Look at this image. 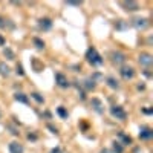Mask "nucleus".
Here are the masks:
<instances>
[{"label": "nucleus", "instance_id": "nucleus-1", "mask_svg": "<svg viewBox=\"0 0 153 153\" xmlns=\"http://www.w3.org/2000/svg\"><path fill=\"white\" fill-rule=\"evenodd\" d=\"M86 58L87 61L91 63L92 66H100V65H103V57H101L98 54V51L95 48H91V49H87V52H86Z\"/></svg>", "mask_w": 153, "mask_h": 153}, {"label": "nucleus", "instance_id": "nucleus-2", "mask_svg": "<svg viewBox=\"0 0 153 153\" xmlns=\"http://www.w3.org/2000/svg\"><path fill=\"white\" fill-rule=\"evenodd\" d=\"M110 113H112L113 118L121 120V121H124V120L127 118V113H126V110H124L121 106H113V107L110 109Z\"/></svg>", "mask_w": 153, "mask_h": 153}, {"label": "nucleus", "instance_id": "nucleus-3", "mask_svg": "<svg viewBox=\"0 0 153 153\" xmlns=\"http://www.w3.org/2000/svg\"><path fill=\"white\" fill-rule=\"evenodd\" d=\"M120 75L123 76L124 80H132L133 76H135V69L130 68V66H123L120 69Z\"/></svg>", "mask_w": 153, "mask_h": 153}, {"label": "nucleus", "instance_id": "nucleus-4", "mask_svg": "<svg viewBox=\"0 0 153 153\" xmlns=\"http://www.w3.org/2000/svg\"><path fill=\"white\" fill-rule=\"evenodd\" d=\"M139 65H141V66H144V68H150L152 66V63H153V57L150 55V54H147V52H143L141 55H139Z\"/></svg>", "mask_w": 153, "mask_h": 153}, {"label": "nucleus", "instance_id": "nucleus-5", "mask_svg": "<svg viewBox=\"0 0 153 153\" xmlns=\"http://www.w3.org/2000/svg\"><path fill=\"white\" fill-rule=\"evenodd\" d=\"M132 25H133L136 29H146V28L149 26V19H146V17L133 19V20H132Z\"/></svg>", "mask_w": 153, "mask_h": 153}, {"label": "nucleus", "instance_id": "nucleus-6", "mask_svg": "<svg viewBox=\"0 0 153 153\" xmlns=\"http://www.w3.org/2000/svg\"><path fill=\"white\" fill-rule=\"evenodd\" d=\"M110 58H112V63L113 65H123L126 61V55L123 52H117V51H113L110 54Z\"/></svg>", "mask_w": 153, "mask_h": 153}, {"label": "nucleus", "instance_id": "nucleus-7", "mask_svg": "<svg viewBox=\"0 0 153 153\" xmlns=\"http://www.w3.org/2000/svg\"><path fill=\"white\" fill-rule=\"evenodd\" d=\"M55 83L60 86V87H63V89H68L69 86H71V83L68 81V78L63 74H55Z\"/></svg>", "mask_w": 153, "mask_h": 153}, {"label": "nucleus", "instance_id": "nucleus-8", "mask_svg": "<svg viewBox=\"0 0 153 153\" xmlns=\"http://www.w3.org/2000/svg\"><path fill=\"white\" fill-rule=\"evenodd\" d=\"M38 28H40L42 31H49L51 28H52V20L48 19V17H43L38 20Z\"/></svg>", "mask_w": 153, "mask_h": 153}, {"label": "nucleus", "instance_id": "nucleus-9", "mask_svg": "<svg viewBox=\"0 0 153 153\" xmlns=\"http://www.w3.org/2000/svg\"><path fill=\"white\" fill-rule=\"evenodd\" d=\"M91 106H92V109L97 112V113H104V106H103V103H101V100H98V98H92V101H91Z\"/></svg>", "mask_w": 153, "mask_h": 153}, {"label": "nucleus", "instance_id": "nucleus-10", "mask_svg": "<svg viewBox=\"0 0 153 153\" xmlns=\"http://www.w3.org/2000/svg\"><path fill=\"white\" fill-rule=\"evenodd\" d=\"M0 29H14V23H12L9 19L0 16Z\"/></svg>", "mask_w": 153, "mask_h": 153}, {"label": "nucleus", "instance_id": "nucleus-11", "mask_svg": "<svg viewBox=\"0 0 153 153\" xmlns=\"http://www.w3.org/2000/svg\"><path fill=\"white\" fill-rule=\"evenodd\" d=\"M9 152H11V153H25V149H23V146L19 144L17 141H12V143L9 144Z\"/></svg>", "mask_w": 153, "mask_h": 153}, {"label": "nucleus", "instance_id": "nucleus-12", "mask_svg": "<svg viewBox=\"0 0 153 153\" xmlns=\"http://www.w3.org/2000/svg\"><path fill=\"white\" fill-rule=\"evenodd\" d=\"M121 6L126 9V11H138L139 9V5L136 2H121Z\"/></svg>", "mask_w": 153, "mask_h": 153}, {"label": "nucleus", "instance_id": "nucleus-13", "mask_svg": "<svg viewBox=\"0 0 153 153\" xmlns=\"http://www.w3.org/2000/svg\"><path fill=\"white\" fill-rule=\"evenodd\" d=\"M153 136V132L150 127H141V130H139V138L141 139H150Z\"/></svg>", "mask_w": 153, "mask_h": 153}, {"label": "nucleus", "instance_id": "nucleus-14", "mask_svg": "<svg viewBox=\"0 0 153 153\" xmlns=\"http://www.w3.org/2000/svg\"><path fill=\"white\" fill-rule=\"evenodd\" d=\"M83 86H84L86 91H94V89L97 87V83H95L94 78H87V80L83 83Z\"/></svg>", "mask_w": 153, "mask_h": 153}, {"label": "nucleus", "instance_id": "nucleus-15", "mask_svg": "<svg viewBox=\"0 0 153 153\" xmlns=\"http://www.w3.org/2000/svg\"><path fill=\"white\" fill-rule=\"evenodd\" d=\"M9 74H11L9 66L6 65V63L0 61V75H2V76H9Z\"/></svg>", "mask_w": 153, "mask_h": 153}, {"label": "nucleus", "instance_id": "nucleus-16", "mask_svg": "<svg viewBox=\"0 0 153 153\" xmlns=\"http://www.w3.org/2000/svg\"><path fill=\"white\" fill-rule=\"evenodd\" d=\"M106 83H107V86H109L110 89H118V87H120L118 81L115 80L113 76H107V78H106Z\"/></svg>", "mask_w": 153, "mask_h": 153}, {"label": "nucleus", "instance_id": "nucleus-17", "mask_svg": "<svg viewBox=\"0 0 153 153\" xmlns=\"http://www.w3.org/2000/svg\"><path fill=\"white\" fill-rule=\"evenodd\" d=\"M16 100L17 101H20V103H23V104H28L29 103V98L25 95V94H22V92H19V94H16Z\"/></svg>", "mask_w": 153, "mask_h": 153}, {"label": "nucleus", "instance_id": "nucleus-18", "mask_svg": "<svg viewBox=\"0 0 153 153\" xmlns=\"http://www.w3.org/2000/svg\"><path fill=\"white\" fill-rule=\"evenodd\" d=\"M3 55L8 58V60H16V55H14V52L9 49V48H5L3 49Z\"/></svg>", "mask_w": 153, "mask_h": 153}, {"label": "nucleus", "instance_id": "nucleus-19", "mask_svg": "<svg viewBox=\"0 0 153 153\" xmlns=\"http://www.w3.org/2000/svg\"><path fill=\"white\" fill-rule=\"evenodd\" d=\"M118 136L124 141V144H130V143H132V138H130V136H127V135H124L123 132H120V133H118Z\"/></svg>", "mask_w": 153, "mask_h": 153}, {"label": "nucleus", "instance_id": "nucleus-20", "mask_svg": "<svg viewBox=\"0 0 153 153\" xmlns=\"http://www.w3.org/2000/svg\"><path fill=\"white\" fill-rule=\"evenodd\" d=\"M34 45L37 46V49H43L45 48V42H42L40 38H37V37L34 38Z\"/></svg>", "mask_w": 153, "mask_h": 153}, {"label": "nucleus", "instance_id": "nucleus-21", "mask_svg": "<svg viewBox=\"0 0 153 153\" xmlns=\"http://www.w3.org/2000/svg\"><path fill=\"white\" fill-rule=\"evenodd\" d=\"M57 112H58V115H60L61 118H68V112L65 110V107H58Z\"/></svg>", "mask_w": 153, "mask_h": 153}, {"label": "nucleus", "instance_id": "nucleus-22", "mask_svg": "<svg viewBox=\"0 0 153 153\" xmlns=\"http://www.w3.org/2000/svg\"><path fill=\"white\" fill-rule=\"evenodd\" d=\"M113 150L117 152V153H123V146H121L120 143L115 141V143H113Z\"/></svg>", "mask_w": 153, "mask_h": 153}, {"label": "nucleus", "instance_id": "nucleus-23", "mask_svg": "<svg viewBox=\"0 0 153 153\" xmlns=\"http://www.w3.org/2000/svg\"><path fill=\"white\" fill-rule=\"evenodd\" d=\"M35 101H37V103H43V97H40V94H37V92H34L32 95H31Z\"/></svg>", "mask_w": 153, "mask_h": 153}, {"label": "nucleus", "instance_id": "nucleus-24", "mask_svg": "<svg viewBox=\"0 0 153 153\" xmlns=\"http://www.w3.org/2000/svg\"><path fill=\"white\" fill-rule=\"evenodd\" d=\"M16 69H17V74H19L20 76H22V75H25V72H23V68H22V65H17V68H16Z\"/></svg>", "mask_w": 153, "mask_h": 153}, {"label": "nucleus", "instance_id": "nucleus-25", "mask_svg": "<svg viewBox=\"0 0 153 153\" xmlns=\"http://www.w3.org/2000/svg\"><path fill=\"white\" fill-rule=\"evenodd\" d=\"M68 5H72V6H80L81 2H68Z\"/></svg>", "mask_w": 153, "mask_h": 153}, {"label": "nucleus", "instance_id": "nucleus-26", "mask_svg": "<svg viewBox=\"0 0 153 153\" xmlns=\"http://www.w3.org/2000/svg\"><path fill=\"white\" fill-rule=\"evenodd\" d=\"M51 153H63V152H61V149L55 147V149H52V150H51Z\"/></svg>", "mask_w": 153, "mask_h": 153}, {"label": "nucleus", "instance_id": "nucleus-27", "mask_svg": "<svg viewBox=\"0 0 153 153\" xmlns=\"http://www.w3.org/2000/svg\"><path fill=\"white\" fill-rule=\"evenodd\" d=\"M28 139H32V141H35V139H37V135H28Z\"/></svg>", "mask_w": 153, "mask_h": 153}, {"label": "nucleus", "instance_id": "nucleus-28", "mask_svg": "<svg viewBox=\"0 0 153 153\" xmlns=\"http://www.w3.org/2000/svg\"><path fill=\"white\" fill-rule=\"evenodd\" d=\"M49 129H51V130H52V133H55V135L58 133V130H57V129H54V127H52V126H49Z\"/></svg>", "mask_w": 153, "mask_h": 153}, {"label": "nucleus", "instance_id": "nucleus-29", "mask_svg": "<svg viewBox=\"0 0 153 153\" xmlns=\"http://www.w3.org/2000/svg\"><path fill=\"white\" fill-rule=\"evenodd\" d=\"M144 113H147V115H150V113H152V109H144Z\"/></svg>", "mask_w": 153, "mask_h": 153}, {"label": "nucleus", "instance_id": "nucleus-30", "mask_svg": "<svg viewBox=\"0 0 153 153\" xmlns=\"http://www.w3.org/2000/svg\"><path fill=\"white\" fill-rule=\"evenodd\" d=\"M101 153H109V152H107V150H103V152H101Z\"/></svg>", "mask_w": 153, "mask_h": 153}, {"label": "nucleus", "instance_id": "nucleus-31", "mask_svg": "<svg viewBox=\"0 0 153 153\" xmlns=\"http://www.w3.org/2000/svg\"><path fill=\"white\" fill-rule=\"evenodd\" d=\"M0 117H2V115H0Z\"/></svg>", "mask_w": 153, "mask_h": 153}]
</instances>
